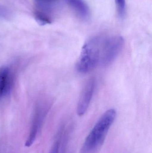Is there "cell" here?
<instances>
[{"instance_id":"cell-1","label":"cell","mask_w":152,"mask_h":153,"mask_svg":"<svg viewBox=\"0 0 152 153\" xmlns=\"http://www.w3.org/2000/svg\"><path fill=\"white\" fill-rule=\"evenodd\" d=\"M116 115V110L113 108L103 114L87 137L81 148V153H95L98 151L104 143Z\"/></svg>"},{"instance_id":"cell-2","label":"cell","mask_w":152,"mask_h":153,"mask_svg":"<svg viewBox=\"0 0 152 153\" xmlns=\"http://www.w3.org/2000/svg\"><path fill=\"white\" fill-rule=\"evenodd\" d=\"M101 39L99 37H95L84 44L76 65V69L78 72L87 73L100 64Z\"/></svg>"},{"instance_id":"cell-3","label":"cell","mask_w":152,"mask_h":153,"mask_svg":"<svg viewBox=\"0 0 152 153\" xmlns=\"http://www.w3.org/2000/svg\"><path fill=\"white\" fill-rule=\"evenodd\" d=\"M124 39L121 36H113L102 39L100 64L106 66L111 64L123 48Z\"/></svg>"},{"instance_id":"cell-4","label":"cell","mask_w":152,"mask_h":153,"mask_svg":"<svg viewBox=\"0 0 152 153\" xmlns=\"http://www.w3.org/2000/svg\"><path fill=\"white\" fill-rule=\"evenodd\" d=\"M95 85V80L93 78L89 79L85 85L77 107L79 116L84 115L88 108L94 93Z\"/></svg>"},{"instance_id":"cell-5","label":"cell","mask_w":152,"mask_h":153,"mask_svg":"<svg viewBox=\"0 0 152 153\" xmlns=\"http://www.w3.org/2000/svg\"><path fill=\"white\" fill-rule=\"evenodd\" d=\"M70 5L79 17L84 20L88 19L90 16L89 7L83 0H67Z\"/></svg>"},{"instance_id":"cell-6","label":"cell","mask_w":152,"mask_h":153,"mask_svg":"<svg viewBox=\"0 0 152 153\" xmlns=\"http://www.w3.org/2000/svg\"><path fill=\"white\" fill-rule=\"evenodd\" d=\"M10 71L7 66L0 68V98L6 94L10 88L11 77Z\"/></svg>"},{"instance_id":"cell-7","label":"cell","mask_w":152,"mask_h":153,"mask_svg":"<svg viewBox=\"0 0 152 153\" xmlns=\"http://www.w3.org/2000/svg\"><path fill=\"white\" fill-rule=\"evenodd\" d=\"M41 120H42V118L41 119L39 115L36 116L32 124L29 135L25 143V146L26 147L31 146L36 140L41 125Z\"/></svg>"},{"instance_id":"cell-8","label":"cell","mask_w":152,"mask_h":153,"mask_svg":"<svg viewBox=\"0 0 152 153\" xmlns=\"http://www.w3.org/2000/svg\"><path fill=\"white\" fill-rule=\"evenodd\" d=\"M35 19L39 25L44 26L51 24V19L46 13L37 10L35 12Z\"/></svg>"},{"instance_id":"cell-9","label":"cell","mask_w":152,"mask_h":153,"mask_svg":"<svg viewBox=\"0 0 152 153\" xmlns=\"http://www.w3.org/2000/svg\"><path fill=\"white\" fill-rule=\"evenodd\" d=\"M55 0H35L38 10L46 13L50 11L53 3Z\"/></svg>"},{"instance_id":"cell-10","label":"cell","mask_w":152,"mask_h":153,"mask_svg":"<svg viewBox=\"0 0 152 153\" xmlns=\"http://www.w3.org/2000/svg\"><path fill=\"white\" fill-rule=\"evenodd\" d=\"M118 14L121 18L125 17L126 13V0H115Z\"/></svg>"},{"instance_id":"cell-11","label":"cell","mask_w":152,"mask_h":153,"mask_svg":"<svg viewBox=\"0 0 152 153\" xmlns=\"http://www.w3.org/2000/svg\"><path fill=\"white\" fill-rule=\"evenodd\" d=\"M12 17L11 12L6 7L0 5V19L3 20L10 19Z\"/></svg>"},{"instance_id":"cell-12","label":"cell","mask_w":152,"mask_h":153,"mask_svg":"<svg viewBox=\"0 0 152 153\" xmlns=\"http://www.w3.org/2000/svg\"><path fill=\"white\" fill-rule=\"evenodd\" d=\"M59 143L57 141L54 142L50 150L49 153H59Z\"/></svg>"}]
</instances>
